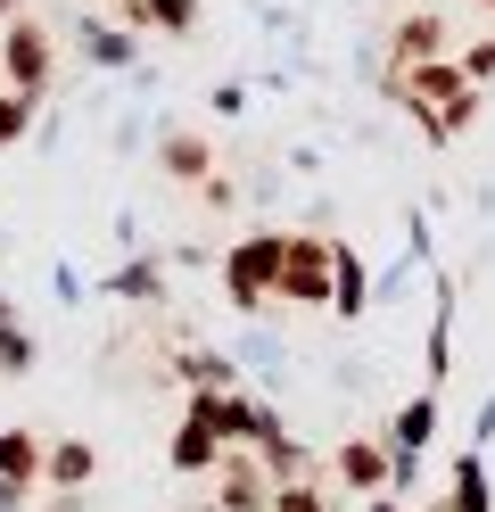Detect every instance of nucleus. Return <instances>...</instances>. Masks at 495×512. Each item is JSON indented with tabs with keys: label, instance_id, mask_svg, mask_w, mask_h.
<instances>
[{
	"label": "nucleus",
	"instance_id": "obj_1",
	"mask_svg": "<svg viewBox=\"0 0 495 512\" xmlns=\"http://www.w3.org/2000/svg\"><path fill=\"white\" fill-rule=\"evenodd\" d=\"M388 83H396V100L421 108V116H446L454 100H471V83H462L454 58H405V67H396Z\"/></svg>",
	"mask_w": 495,
	"mask_h": 512
},
{
	"label": "nucleus",
	"instance_id": "obj_2",
	"mask_svg": "<svg viewBox=\"0 0 495 512\" xmlns=\"http://www.w3.org/2000/svg\"><path fill=\"white\" fill-rule=\"evenodd\" d=\"M339 256L347 248H330V240H289L281 248V298H306V306L339 298Z\"/></svg>",
	"mask_w": 495,
	"mask_h": 512
},
{
	"label": "nucleus",
	"instance_id": "obj_3",
	"mask_svg": "<svg viewBox=\"0 0 495 512\" xmlns=\"http://www.w3.org/2000/svg\"><path fill=\"white\" fill-rule=\"evenodd\" d=\"M42 75H50V34L33 17L0 25V83L9 91H42Z\"/></svg>",
	"mask_w": 495,
	"mask_h": 512
},
{
	"label": "nucleus",
	"instance_id": "obj_4",
	"mask_svg": "<svg viewBox=\"0 0 495 512\" xmlns=\"http://www.w3.org/2000/svg\"><path fill=\"white\" fill-rule=\"evenodd\" d=\"M215 504L223 512H264L273 504V471L256 455H215Z\"/></svg>",
	"mask_w": 495,
	"mask_h": 512
},
{
	"label": "nucleus",
	"instance_id": "obj_5",
	"mask_svg": "<svg viewBox=\"0 0 495 512\" xmlns=\"http://www.w3.org/2000/svg\"><path fill=\"white\" fill-rule=\"evenodd\" d=\"M281 248L289 240H248L240 256H231V290H240V306H264L281 290Z\"/></svg>",
	"mask_w": 495,
	"mask_h": 512
},
{
	"label": "nucleus",
	"instance_id": "obj_6",
	"mask_svg": "<svg viewBox=\"0 0 495 512\" xmlns=\"http://www.w3.org/2000/svg\"><path fill=\"white\" fill-rule=\"evenodd\" d=\"M339 471H347V488H388V446L380 438H347L339 446Z\"/></svg>",
	"mask_w": 495,
	"mask_h": 512
},
{
	"label": "nucleus",
	"instance_id": "obj_7",
	"mask_svg": "<svg viewBox=\"0 0 495 512\" xmlns=\"http://www.w3.org/2000/svg\"><path fill=\"white\" fill-rule=\"evenodd\" d=\"M405 58H446V25H438V9L396 25V67H405Z\"/></svg>",
	"mask_w": 495,
	"mask_h": 512
},
{
	"label": "nucleus",
	"instance_id": "obj_8",
	"mask_svg": "<svg viewBox=\"0 0 495 512\" xmlns=\"http://www.w3.org/2000/svg\"><path fill=\"white\" fill-rule=\"evenodd\" d=\"M42 455L50 446H33L25 430H9L0 438V479H9V488H33V479H42Z\"/></svg>",
	"mask_w": 495,
	"mask_h": 512
},
{
	"label": "nucleus",
	"instance_id": "obj_9",
	"mask_svg": "<svg viewBox=\"0 0 495 512\" xmlns=\"http://www.w3.org/2000/svg\"><path fill=\"white\" fill-rule=\"evenodd\" d=\"M42 471L58 479V488H83V479H91V446H50Z\"/></svg>",
	"mask_w": 495,
	"mask_h": 512
},
{
	"label": "nucleus",
	"instance_id": "obj_10",
	"mask_svg": "<svg viewBox=\"0 0 495 512\" xmlns=\"http://www.w3.org/2000/svg\"><path fill=\"white\" fill-rule=\"evenodd\" d=\"M165 166L190 174V182H207V141H198V133H174V141H165Z\"/></svg>",
	"mask_w": 495,
	"mask_h": 512
},
{
	"label": "nucleus",
	"instance_id": "obj_11",
	"mask_svg": "<svg viewBox=\"0 0 495 512\" xmlns=\"http://www.w3.org/2000/svg\"><path fill=\"white\" fill-rule=\"evenodd\" d=\"M454 67H462V83L479 91V83L495 75V34H479V42H462V58H454Z\"/></svg>",
	"mask_w": 495,
	"mask_h": 512
},
{
	"label": "nucleus",
	"instance_id": "obj_12",
	"mask_svg": "<svg viewBox=\"0 0 495 512\" xmlns=\"http://www.w3.org/2000/svg\"><path fill=\"white\" fill-rule=\"evenodd\" d=\"M429 422H438V413H429V397H413V405H405V422H396V438H405L396 455H413V446L429 438Z\"/></svg>",
	"mask_w": 495,
	"mask_h": 512
},
{
	"label": "nucleus",
	"instance_id": "obj_13",
	"mask_svg": "<svg viewBox=\"0 0 495 512\" xmlns=\"http://www.w3.org/2000/svg\"><path fill=\"white\" fill-rule=\"evenodd\" d=\"M141 17H157V25H174V34H182V25L198 17V0H141Z\"/></svg>",
	"mask_w": 495,
	"mask_h": 512
},
{
	"label": "nucleus",
	"instance_id": "obj_14",
	"mask_svg": "<svg viewBox=\"0 0 495 512\" xmlns=\"http://www.w3.org/2000/svg\"><path fill=\"white\" fill-rule=\"evenodd\" d=\"M83 42H91V58H99V67H124V58H132V42H124V34H99V25H91Z\"/></svg>",
	"mask_w": 495,
	"mask_h": 512
},
{
	"label": "nucleus",
	"instance_id": "obj_15",
	"mask_svg": "<svg viewBox=\"0 0 495 512\" xmlns=\"http://www.w3.org/2000/svg\"><path fill=\"white\" fill-rule=\"evenodd\" d=\"M17 124H25V91H9V83H0V141H9Z\"/></svg>",
	"mask_w": 495,
	"mask_h": 512
},
{
	"label": "nucleus",
	"instance_id": "obj_16",
	"mask_svg": "<svg viewBox=\"0 0 495 512\" xmlns=\"http://www.w3.org/2000/svg\"><path fill=\"white\" fill-rule=\"evenodd\" d=\"M0 25H17V0H0Z\"/></svg>",
	"mask_w": 495,
	"mask_h": 512
},
{
	"label": "nucleus",
	"instance_id": "obj_17",
	"mask_svg": "<svg viewBox=\"0 0 495 512\" xmlns=\"http://www.w3.org/2000/svg\"><path fill=\"white\" fill-rule=\"evenodd\" d=\"M487 9H495V0H487Z\"/></svg>",
	"mask_w": 495,
	"mask_h": 512
}]
</instances>
